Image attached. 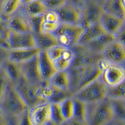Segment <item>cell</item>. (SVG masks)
<instances>
[{
    "instance_id": "obj_1",
    "label": "cell",
    "mask_w": 125,
    "mask_h": 125,
    "mask_svg": "<svg viewBox=\"0 0 125 125\" xmlns=\"http://www.w3.org/2000/svg\"><path fill=\"white\" fill-rule=\"evenodd\" d=\"M101 61L91 65L71 66L68 70L71 80V90L74 95L88 84L101 78L103 73Z\"/></svg>"
},
{
    "instance_id": "obj_2",
    "label": "cell",
    "mask_w": 125,
    "mask_h": 125,
    "mask_svg": "<svg viewBox=\"0 0 125 125\" xmlns=\"http://www.w3.org/2000/svg\"><path fill=\"white\" fill-rule=\"evenodd\" d=\"M88 125H110L115 120L111 99L93 104H87Z\"/></svg>"
},
{
    "instance_id": "obj_3",
    "label": "cell",
    "mask_w": 125,
    "mask_h": 125,
    "mask_svg": "<svg viewBox=\"0 0 125 125\" xmlns=\"http://www.w3.org/2000/svg\"><path fill=\"white\" fill-rule=\"evenodd\" d=\"M0 108L10 118L15 119L30 108L15 85L10 83L0 101Z\"/></svg>"
},
{
    "instance_id": "obj_4",
    "label": "cell",
    "mask_w": 125,
    "mask_h": 125,
    "mask_svg": "<svg viewBox=\"0 0 125 125\" xmlns=\"http://www.w3.org/2000/svg\"><path fill=\"white\" fill-rule=\"evenodd\" d=\"M108 91L109 87L100 78L74 94V97L86 104L96 103L108 98Z\"/></svg>"
},
{
    "instance_id": "obj_5",
    "label": "cell",
    "mask_w": 125,
    "mask_h": 125,
    "mask_svg": "<svg viewBox=\"0 0 125 125\" xmlns=\"http://www.w3.org/2000/svg\"><path fill=\"white\" fill-rule=\"evenodd\" d=\"M85 28L81 24L61 23L55 35L61 45L70 48H74L80 44Z\"/></svg>"
},
{
    "instance_id": "obj_6",
    "label": "cell",
    "mask_w": 125,
    "mask_h": 125,
    "mask_svg": "<svg viewBox=\"0 0 125 125\" xmlns=\"http://www.w3.org/2000/svg\"><path fill=\"white\" fill-rule=\"evenodd\" d=\"M103 73L101 78L109 88L118 85L125 80V66L111 63L105 59L101 60Z\"/></svg>"
},
{
    "instance_id": "obj_7",
    "label": "cell",
    "mask_w": 125,
    "mask_h": 125,
    "mask_svg": "<svg viewBox=\"0 0 125 125\" xmlns=\"http://www.w3.org/2000/svg\"><path fill=\"white\" fill-rule=\"evenodd\" d=\"M38 85V84L30 83L24 78L15 85L16 88H17L30 108H33L43 103L47 102V101L40 95Z\"/></svg>"
},
{
    "instance_id": "obj_8",
    "label": "cell",
    "mask_w": 125,
    "mask_h": 125,
    "mask_svg": "<svg viewBox=\"0 0 125 125\" xmlns=\"http://www.w3.org/2000/svg\"><path fill=\"white\" fill-rule=\"evenodd\" d=\"M104 13L103 7L93 0H87L82 8L81 24L84 28L99 24Z\"/></svg>"
},
{
    "instance_id": "obj_9",
    "label": "cell",
    "mask_w": 125,
    "mask_h": 125,
    "mask_svg": "<svg viewBox=\"0 0 125 125\" xmlns=\"http://www.w3.org/2000/svg\"><path fill=\"white\" fill-rule=\"evenodd\" d=\"M6 22L12 32L34 33L30 17L23 11V8L18 13L6 20Z\"/></svg>"
},
{
    "instance_id": "obj_10",
    "label": "cell",
    "mask_w": 125,
    "mask_h": 125,
    "mask_svg": "<svg viewBox=\"0 0 125 125\" xmlns=\"http://www.w3.org/2000/svg\"><path fill=\"white\" fill-rule=\"evenodd\" d=\"M76 57L72 66H81L96 64L104 59L103 54L94 53L84 45L78 44L74 48Z\"/></svg>"
},
{
    "instance_id": "obj_11",
    "label": "cell",
    "mask_w": 125,
    "mask_h": 125,
    "mask_svg": "<svg viewBox=\"0 0 125 125\" xmlns=\"http://www.w3.org/2000/svg\"><path fill=\"white\" fill-rule=\"evenodd\" d=\"M23 78L30 83L38 84L43 81L40 69L39 54L34 58L20 64Z\"/></svg>"
},
{
    "instance_id": "obj_12",
    "label": "cell",
    "mask_w": 125,
    "mask_h": 125,
    "mask_svg": "<svg viewBox=\"0 0 125 125\" xmlns=\"http://www.w3.org/2000/svg\"><path fill=\"white\" fill-rule=\"evenodd\" d=\"M56 11L58 14L61 23L81 24L82 8L67 3Z\"/></svg>"
},
{
    "instance_id": "obj_13",
    "label": "cell",
    "mask_w": 125,
    "mask_h": 125,
    "mask_svg": "<svg viewBox=\"0 0 125 125\" xmlns=\"http://www.w3.org/2000/svg\"><path fill=\"white\" fill-rule=\"evenodd\" d=\"M10 50L28 49L36 48L35 35L33 33H14L12 32L10 40Z\"/></svg>"
},
{
    "instance_id": "obj_14",
    "label": "cell",
    "mask_w": 125,
    "mask_h": 125,
    "mask_svg": "<svg viewBox=\"0 0 125 125\" xmlns=\"http://www.w3.org/2000/svg\"><path fill=\"white\" fill-rule=\"evenodd\" d=\"M103 57L106 60L111 63L125 64V46L115 40L104 52Z\"/></svg>"
},
{
    "instance_id": "obj_15",
    "label": "cell",
    "mask_w": 125,
    "mask_h": 125,
    "mask_svg": "<svg viewBox=\"0 0 125 125\" xmlns=\"http://www.w3.org/2000/svg\"><path fill=\"white\" fill-rule=\"evenodd\" d=\"M31 109V116L35 125H44L52 120L51 118V103H43Z\"/></svg>"
},
{
    "instance_id": "obj_16",
    "label": "cell",
    "mask_w": 125,
    "mask_h": 125,
    "mask_svg": "<svg viewBox=\"0 0 125 125\" xmlns=\"http://www.w3.org/2000/svg\"><path fill=\"white\" fill-rule=\"evenodd\" d=\"M39 61L43 80L50 81L59 71L48 51H40L39 53Z\"/></svg>"
},
{
    "instance_id": "obj_17",
    "label": "cell",
    "mask_w": 125,
    "mask_h": 125,
    "mask_svg": "<svg viewBox=\"0 0 125 125\" xmlns=\"http://www.w3.org/2000/svg\"><path fill=\"white\" fill-rule=\"evenodd\" d=\"M125 22V20L104 11L100 24L106 33L115 35Z\"/></svg>"
},
{
    "instance_id": "obj_18",
    "label": "cell",
    "mask_w": 125,
    "mask_h": 125,
    "mask_svg": "<svg viewBox=\"0 0 125 125\" xmlns=\"http://www.w3.org/2000/svg\"><path fill=\"white\" fill-rule=\"evenodd\" d=\"M115 40V36L105 33L84 46L94 53L103 55L107 48Z\"/></svg>"
},
{
    "instance_id": "obj_19",
    "label": "cell",
    "mask_w": 125,
    "mask_h": 125,
    "mask_svg": "<svg viewBox=\"0 0 125 125\" xmlns=\"http://www.w3.org/2000/svg\"><path fill=\"white\" fill-rule=\"evenodd\" d=\"M40 50L38 48L28 49H18V50H10L9 60L19 64L28 61L34 58L40 53Z\"/></svg>"
},
{
    "instance_id": "obj_20",
    "label": "cell",
    "mask_w": 125,
    "mask_h": 125,
    "mask_svg": "<svg viewBox=\"0 0 125 125\" xmlns=\"http://www.w3.org/2000/svg\"><path fill=\"white\" fill-rule=\"evenodd\" d=\"M2 71L6 74L9 81L14 85L18 83L23 78L20 64L9 59L3 65Z\"/></svg>"
},
{
    "instance_id": "obj_21",
    "label": "cell",
    "mask_w": 125,
    "mask_h": 125,
    "mask_svg": "<svg viewBox=\"0 0 125 125\" xmlns=\"http://www.w3.org/2000/svg\"><path fill=\"white\" fill-rule=\"evenodd\" d=\"M37 48L41 51H48L51 48L60 45L59 41L54 33L41 32L34 34Z\"/></svg>"
},
{
    "instance_id": "obj_22",
    "label": "cell",
    "mask_w": 125,
    "mask_h": 125,
    "mask_svg": "<svg viewBox=\"0 0 125 125\" xmlns=\"http://www.w3.org/2000/svg\"><path fill=\"white\" fill-rule=\"evenodd\" d=\"M22 0H3L0 3V14L3 20L14 15L23 8Z\"/></svg>"
},
{
    "instance_id": "obj_23",
    "label": "cell",
    "mask_w": 125,
    "mask_h": 125,
    "mask_svg": "<svg viewBox=\"0 0 125 125\" xmlns=\"http://www.w3.org/2000/svg\"><path fill=\"white\" fill-rule=\"evenodd\" d=\"M23 10L28 16H37L45 14L49 10L42 0H34L31 3L23 5Z\"/></svg>"
},
{
    "instance_id": "obj_24",
    "label": "cell",
    "mask_w": 125,
    "mask_h": 125,
    "mask_svg": "<svg viewBox=\"0 0 125 125\" xmlns=\"http://www.w3.org/2000/svg\"><path fill=\"white\" fill-rule=\"evenodd\" d=\"M105 33L106 32L100 23L85 28V31L81 38L80 44L85 45Z\"/></svg>"
},
{
    "instance_id": "obj_25",
    "label": "cell",
    "mask_w": 125,
    "mask_h": 125,
    "mask_svg": "<svg viewBox=\"0 0 125 125\" xmlns=\"http://www.w3.org/2000/svg\"><path fill=\"white\" fill-rule=\"evenodd\" d=\"M51 86L62 90H71V80L68 71H60L50 80Z\"/></svg>"
},
{
    "instance_id": "obj_26",
    "label": "cell",
    "mask_w": 125,
    "mask_h": 125,
    "mask_svg": "<svg viewBox=\"0 0 125 125\" xmlns=\"http://www.w3.org/2000/svg\"><path fill=\"white\" fill-rule=\"evenodd\" d=\"M103 10L125 20V7L123 0H106L103 5Z\"/></svg>"
},
{
    "instance_id": "obj_27",
    "label": "cell",
    "mask_w": 125,
    "mask_h": 125,
    "mask_svg": "<svg viewBox=\"0 0 125 125\" xmlns=\"http://www.w3.org/2000/svg\"><path fill=\"white\" fill-rule=\"evenodd\" d=\"M60 104H61V110L66 121H68L73 118H74V106H75L74 96L68 98Z\"/></svg>"
},
{
    "instance_id": "obj_28",
    "label": "cell",
    "mask_w": 125,
    "mask_h": 125,
    "mask_svg": "<svg viewBox=\"0 0 125 125\" xmlns=\"http://www.w3.org/2000/svg\"><path fill=\"white\" fill-rule=\"evenodd\" d=\"M74 119L87 123L88 107L87 104L74 98Z\"/></svg>"
},
{
    "instance_id": "obj_29",
    "label": "cell",
    "mask_w": 125,
    "mask_h": 125,
    "mask_svg": "<svg viewBox=\"0 0 125 125\" xmlns=\"http://www.w3.org/2000/svg\"><path fill=\"white\" fill-rule=\"evenodd\" d=\"M11 31L8 27L6 21L0 22V46L10 49V40Z\"/></svg>"
},
{
    "instance_id": "obj_30",
    "label": "cell",
    "mask_w": 125,
    "mask_h": 125,
    "mask_svg": "<svg viewBox=\"0 0 125 125\" xmlns=\"http://www.w3.org/2000/svg\"><path fill=\"white\" fill-rule=\"evenodd\" d=\"M53 93L50 102L61 103L68 98L74 96V93L72 92L71 90H62L53 86Z\"/></svg>"
},
{
    "instance_id": "obj_31",
    "label": "cell",
    "mask_w": 125,
    "mask_h": 125,
    "mask_svg": "<svg viewBox=\"0 0 125 125\" xmlns=\"http://www.w3.org/2000/svg\"><path fill=\"white\" fill-rule=\"evenodd\" d=\"M111 101L115 112V120L125 122V100L111 99Z\"/></svg>"
},
{
    "instance_id": "obj_32",
    "label": "cell",
    "mask_w": 125,
    "mask_h": 125,
    "mask_svg": "<svg viewBox=\"0 0 125 125\" xmlns=\"http://www.w3.org/2000/svg\"><path fill=\"white\" fill-rule=\"evenodd\" d=\"M108 97L111 99L125 100V80L116 86L109 88Z\"/></svg>"
},
{
    "instance_id": "obj_33",
    "label": "cell",
    "mask_w": 125,
    "mask_h": 125,
    "mask_svg": "<svg viewBox=\"0 0 125 125\" xmlns=\"http://www.w3.org/2000/svg\"><path fill=\"white\" fill-rule=\"evenodd\" d=\"M51 118L53 121L60 125L67 122L62 114L60 103H51Z\"/></svg>"
},
{
    "instance_id": "obj_34",
    "label": "cell",
    "mask_w": 125,
    "mask_h": 125,
    "mask_svg": "<svg viewBox=\"0 0 125 125\" xmlns=\"http://www.w3.org/2000/svg\"><path fill=\"white\" fill-rule=\"evenodd\" d=\"M30 18L31 24H32L33 31H34V34H38V33L43 32V24L45 21L44 14L41 16H31Z\"/></svg>"
},
{
    "instance_id": "obj_35",
    "label": "cell",
    "mask_w": 125,
    "mask_h": 125,
    "mask_svg": "<svg viewBox=\"0 0 125 125\" xmlns=\"http://www.w3.org/2000/svg\"><path fill=\"white\" fill-rule=\"evenodd\" d=\"M16 125H35L31 116V109H28L14 119Z\"/></svg>"
},
{
    "instance_id": "obj_36",
    "label": "cell",
    "mask_w": 125,
    "mask_h": 125,
    "mask_svg": "<svg viewBox=\"0 0 125 125\" xmlns=\"http://www.w3.org/2000/svg\"><path fill=\"white\" fill-rule=\"evenodd\" d=\"M66 48V47L60 44V45L56 46L48 51V53L50 56L51 57V58L54 61H56L62 57Z\"/></svg>"
},
{
    "instance_id": "obj_37",
    "label": "cell",
    "mask_w": 125,
    "mask_h": 125,
    "mask_svg": "<svg viewBox=\"0 0 125 125\" xmlns=\"http://www.w3.org/2000/svg\"><path fill=\"white\" fill-rule=\"evenodd\" d=\"M10 81L3 71H0V101L6 93Z\"/></svg>"
},
{
    "instance_id": "obj_38",
    "label": "cell",
    "mask_w": 125,
    "mask_h": 125,
    "mask_svg": "<svg viewBox=\"0 0 125 125\" xmlns=\"http://www.w3.org/2000/svg\"><path fill=\"white\" fill-rule=\"evenodd\" d=\"M49 10H56L67 3V0H43Z\"/></svg>"
},
{
    "instance_id": "obj_39",
    "label": "cell",
    "mask_w": 125,
    "mask_h": 125,
    "mask_svg": "<svg viewBox=\"0 0 125 125\" xmlns=\"http://www.w3.org/2000/svg\"><path fill=\"white\" fill-rule=\"evenodd\" d=\"M61 23H51L44 21L43 26V32L48 33H55L58 30Z\"/></svg>"
},
{
    "instance_id": "obj_40",
    "label": "cell",
    "mask_w": 125,
    "mask_h": 125,
    "mask_svg": "<svg viewBox=\"0 0 125 125\" xmlns=\"http://www.w3.org/2000/svg\"><path fill=\"white\" fill-rule=\"evenodd\" d=\"M45 21L51 23H61L60 17L56 10H49L44 14Z\"/></svg>"
},
{
    "instance_id": "obj_41",
    "label": "cell",
    "mask_w": 125,
    "mask_h": 125,
    "mask_svg": "<svg viewBox=\"0 0 125 125\" xmlns=\"http://www.w3.org/2000/svg\"><path fill=\"white\" fill-rule=\"evenodd\" d=\"M10 50V49L0 46V71L2 70L5 62L9 59Z\"/></svg>"
},
{
    "instance_id": "obj_42",
    "label": "cell",
    "mask_w": 125,
    "mask_h": 125,
    "mask_svg": "<svg viewBox=\"0 0 125 125\" xmlns=\"http://www.w3.org/2000/svg\"><path fill=\"white\" fill-rule=\"evenodd\" d=\"M115 36L116 40L125 46V22Z\"/></svg>"
},
{
    "instance_id": "obj_43",
    "label": "cell",
    "mask_w": 125,
    "mask_h": 125,
    "mask_svg": "<svg viewBox=\"0 0 125 125\" xmlns=\"http://www.w3.org/2000/svg\"><path fill=\"white\" fill-rule=\"evenodd\" d=\"M12 119H14L8 116L0 108V125H10V121Z\"/></svg>"
},
{
    "instance_id": "obj_44",
    "label": "cell",
    "mask_w": 125,
    "mask_h": 125,
    "mask_svg": "<svg viewBox=\"0 0 125 125\" xmlns=\"http://www.w3.org/2000/svg\"><path fill=\"white\" fill-rule=\"evenodd\" d=\"M86 1L87 0H67L68 3H70L74 6L80 8H83Z\"/></svg>"
},
{
    "instance_id": "obj_45",
    "label": "cell",
    "mask_w": 125,
    "mask_h": 125,
    "mask_svg": "<svg viewBox=\"0 0 125 125\" xmlns=\"http://www.w3.org/2000/svg\"><path fill=\"white\" fill-rule=\"evenodd\" d=\"M67 125H88L86 122L80 121L78 119L73 118L70 121H67Z\"/></svg>"
},
{
    "instance_id": "obj_46",
    "label": "cell",
    "mask_w": 125,
    "mask_h": 125,
    "mask_svg": "<svg viewBox=\"0 0 125 125\" xmlns=\"http://www.w3.org/2000/svg\"><path fill=\"white\" fill-rule=\"evenodd\" d=\"M113 125H125V121L115 120L113 122Z\"/></svg>"
},
{
    "instance_id": "obj_47",
    "label": "cell",
    "mask_w": 125,
    "mask_h": 125,
    "mask_svg": "<svg viewBox=\"0 0 125 125\" xmlns=\"http://www.w3.org/2000/svg\"><path fill=\"white\" fill-rule=\"evenodd\" d=\"M93 1L96 2V3H98V4H101L103 7L104 4V3H105V2L106 1V0H93Z\"/></svg>"
},
{
    "instance_id": "obj_48",
    "label": "cell",
    "mask_w": 125,
    "mask_h": 125,
    "mask_svg": "<svg viewBox=\"0 0 125 125\" xmlns=\"http://www.w3.org/2000/svg\"><path fill=\"white\" fill-rule=\"evenodd\" d=\"M44 125H61L57 123H56L55 121H53V120H51V121H50L49 122L47 123H46Z\"/></svg>"
},
{
    "instance_id": "obj_49",
    "label": "cell",
    "mask_w": 125,
    "mask_h": 125,
    "mask_svg": "<svg viewBox=\"0 0 125 125\" xmlns=\"http://www.w3.org/2000/svg\"><path fill=\"white\" fill-rule=\"evenodd\" d=\"M33 1H34V0H22V2L23 3V5H25V4H27L28 3H31Z\"/></svg>"
},
{
    "instance_id": "obj_50",
    "label": "cell",
    "mask_w": 125,
    "mask_h": 125,
    "mask_svg": "<svg viewBox=\"0 0 125 125\" xmlns=\"http://www.w3.org/2000/svg\"><path fill=\"white\" fill-rule=\"evenodd\" d=\"M2 21H4V20H3V19L2 18L1 16V14H0V22Z\"/></svg>"
},
{
    "instance_id": "obj_51",
    "label": "cell",
    "mask_w": 125,
    "mask_h": 125,
    "mask_svg": "<svg viewBox=\"0 0 125 125\" xmlns=\"http://www.w3.org/2000/svg\"><path fill=\"white\" fill-rule=\"evenodd\" d=\"M61 125H67V123L66 122V123H63V124H61Z\"/></svg>"
},
{
    "instance_id": "obj_52",
    "label": "cell",
    "mask_w": 125,
    "mask_h": 125,
    "mask_svg": "<svg viewBox=\"0 0 125 125\" xmlns=\"http://www.w3.org/2000/svg\"><path fill=\"white\" fill-rule=\"evenodd\" d=\"M123 1L124 5H125V0H123Z\"/></svg>"
},
{
    "instance_id": "obj_53",
    "label": "cell",
    "mask_w": 125,
    "mask_h": 125,
    "mask_svg": "<svg viewBox=\"0 0 125 125\" xmlns=\"http://www.w3.org/2000/svg\"><path fill=\"white\" fill-rule=\"evenodd\" d=\"M113 125V123L111 124V125Z\"/></svg>"
},
{
    "instance_id": "obj_54",
    "label": "cell",
    "mask_w": 125,
    "mask_h": 125,
    "mask_svg": "<svg viewBox=\"0 0 125 125\" xmlns=\"http://www.w3.org/2000/svg\"><path fill=\"white\" fill-rule=\"evenodd\" d=\"M124 65H125V64H124Z\"/></svg>"
},
{
    "instance_id": "obj_55",
    "label": "cell",
    "mask_w": 125,
    "mask_h": 125,
    "mask_svg": "<svg viewBox=\"0 0 125 125\" xmlns=\"http://www.w3.org/2000/svg\"><path fill=\"white\" fill-rule=\"evenodd\" d=\"M42 1H43V0H42Z\"/></svg>"
}]
</instances>
